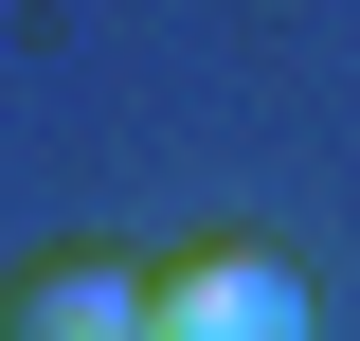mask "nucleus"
<instances>
[{
    "instance_id": "2",
    "label": "nucleus",
    "mask_w": 360,
    "mask_h": 341,
    "mask_svg": "<svg viewBox=\"0 0 360 341\" xmlns=\"http://www.w3.org/2000/svg\"><path fill=\"white\" fill-rule=\"evenodd\" d=\"M0 341H144V252H108V234L18 252L0 269Z\"/></svg>"
},
{
    "instance_id": "1",
    "label": "nucleus",
    "mask_w": 360,
    "mask_h": 341,
    "mask_svg": "<svg viewBox=\"0 0 360 341\" xmlns=\"http://www.w3.org/2000/svg\"><path fill=\"white\" fill-rule=\"evenodd\" d=\"M144 341H324V305L270 234H180L144 252Z\"/></svg>"
}]
</instances>
